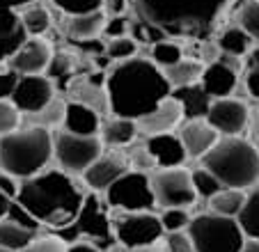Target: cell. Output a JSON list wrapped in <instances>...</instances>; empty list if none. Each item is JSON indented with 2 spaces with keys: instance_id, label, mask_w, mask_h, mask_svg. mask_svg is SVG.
Instances as JSON below:
<instances>
[{
  "instance_id": "obj_28",
  "label": "cell",
  "mask_w": 259,
  "mask_h": 252,
  "mask_svg": "<svg viewBox=\"0 0 259 252\" xmlns=\"http://www.w3.org/2000/svg\"><path fill=\"white\" fill-rule=\"evenodd\" d=\"M202 71H204V64H202L200 60L184 58L181 62H177L175 67L165 69V76H167V80H170L172 90H175V88H184V85L200 82Z\"/></svg>"
},
{
  "instance_id": "obj_16",
  "label": "cell",
  "mask_w": 259,
  "mask_h": 252,
  "mask_svg": "<svg viewBox=\"0 0 259 252\" xmlns=\"http://www.w3.org/2000/svg\"><path fill=\"white\" fill-rule=\"evenodd\" d=\"M145 147L149 151V156L154 158L156 167H181L188 160V151L177 131L147 136Z\"/></svg>"
},
{
  "instance_id": "obj_37",
  "label": "cell",
  "mask_w": 259,
  "mask_h": 252,
  "mask_svg": "<svg viewBox=\"0 0 259 252\" xmlns=\"http://www.w3.org/2000/svg\"><path fill=\"white\" fill-rule=\"evenodd\" d=\"M191 220H193V216L188 214V208L172 206V208H163L161 211V223H163L165 234L167 232H184V229H188Z\"/></svg>"
},
{
  "instance_id": "obj_13",
  "label": "cell",
  "mask_w": 259,
  "mask_h": 252,
  "mask_svg": "<svg viewBox=\"0 0 259 252\" xmlns=\"http://www.w3.org/2000/svg\"><path fill=\"white\" fill-rule=\"evenodd\" d=\"M206 121L220 136H241L250 121V110L245 106V101H241L236 97L213 99Z\"/></svg>"
},
{
  "instance_id": "obj_42",
  "label": "cell",
  "mask_w": 259,
  "mask_h": 252,
  "mask_svg": "<svg viewBox=\"0 0 259 252\" xmlns=\"http://www.w3.org/2000/svg\"><path fill=\"white\" fill-rule=\"evenodd\" d=\"M122 34H131V21L122 14H110L106 30H103V37L113 39V37H122Z\"/></svg>"
},
{
  "instance_id": "obj_44",
  "label": "cell",
  "mask_w": 259,
  "mask_h": 252,
  "mask_svg": "<svg viewBox=\"0 0 259 252\" xmlns=\"http://www.w3.org/2000/svg\"><path fill=\"white\" fill-rule=\"evenodd\" d=\"M243 85L248 97L259 103V69H248V73L243 78Z\"/></svg>"
},
{
  "instance_id": "obj_51",
  "label": "cell",
  "mask_w": 259,
  "mask_h": 252,
  "mask_svg": "<svg viewBox=\"0 0 259 252\" xmlns=\"http://www.w3.org/2000/svg\"><path fill=\"white\" fill-rule=\"evenodd\" d=\"M257 121H259V108H257Z\"/></svg>"
},
{
  "instance_id": "obj_35",
  "label": "cell",
  "mask_w": 259,
  "mask_h": 252,
  "mask_svg": "<svg viewBox=\"0 0 259 252\" xmlns=\"http://www.w3.org/2000/svg\"><path fill=\"white\" fill-rule=\"evenodd\" d=\"M53 5L67 16H80L101 12L106 7V0H53Z\"/></svg>"
},
{
  "instance_id": "obj_17",
  "label": "cell",
  "mask_w": 259,
  "mask_h": 252,
  "mask_svg": "<svg viewBox=\"0 0 259 252\" xmlns=\"http://www.w3.org/2000/svg\"><path fill=\"white\" fill-rule=\"evenodd\" d=\"M184 147L188 151V158H204L213 145L220 140V133L206 119H184L177 129Z\"/></svg>"
},
{
  "instance_id": "obj_22",
  "label": "cell",
  "mask_w": 259,
  "mask_h": 252,
  "mask_svg": "<svg viewBox=\"0 0 259 252\" xmlns=\"http://www.w3.org/2000/svg\"><path fill=\"white\" fill-rule=\"evenodd\" d=\"M108 23L106 12H92V14H80V16H69L67 21V34L73 41H97L99 37H103V30Z\"/></svg>"
},
{
  "instance_id": "obj_36",
  "label": "cell",
  "mask_w": 259,
  "mask_h": 252,
  "mask_svg": "<svg viewBox=\"0 0 259 252\" xmlns=\"http://www.w3.org/2000/svg\"><path fill=\"white\" fill-rule=\"evenodd\" d=\"M239 25L259 44V0H248L239 10Z\"/></svg>"
},
{
  "instance_id": "obj_21",
  "label": "cell",
  "mask_w": 259,
  "mask_h": 252,
  "mask_svg": "<svg viewBox=\"0 0 259 252\" xmlns=\"http://www.w3.org/2000/svg\"><path fill=\"white\" fill-rule=\"evenodd\" d=\"M172 97L177 99V103L184 110V119H206L209 108L213 103V99L204 92V88H202L200 82L175 88L172 90Z\"/></svg>"
},
{
  "instance_id": "obj_49",
  "label": "cell",
  "mask_w": 259,
  "mask_h": 252,
  "mask_svg": "<svg viewBox=\"0 0 259 252\" xmlns=\"http://www.w3.org/2000/svg\"><path fill=\"white\" fill-rule=\"evenodd\" d=\"M239 252H259V238L245 236V241H243V245H241Z\"/></svg>"
},
{
  "instance_id": "obj_40",
  "label": "cell",
  "mask_w": 259,
  "mask_h": 252,
  "mask_svg": "<svg viewBox=\"0 0 259 252\" xmlns=\"http://www.w3.org/2000/svg\"><path fill=\"white\" fill-rule=\"evenodd\" d=\"M69 243L62 241L58 234H46V236H37L23 252H67Z\"/></svg>"
},
{
  "instance_id": "obj_23",
  "label": "cell",
  "mask_w": 259,
  "mask_h": 252,
  "mask_svg": "<svg viewBox=\"0 0 259 252\" xmlns=\"http://www.w3.org/2000/svg\"><path fill=\"white\" fill-rule=\"evenodd\" d=\"M140 129H138V121L136 119H126V117H115L110 121L101 126V142L106 147H128L133 145V140L138 138Z\"/></svg>"
},
{
  "instance_id": "obj_2",
  "label": "cell",
  "mask_w": 259,
  "mask_h": 252,
  "mask_svg": "<svg viewBox=\"0 0 259 252\" xmlns=\"http://www.w3.org/2000/svg\"><path fill=\"white\" fill-rule=\"evenodd\" d=\"M85 190L76 184L73 175L60 170L39 172L37 177L21 181L16 202L39 225L51 229H62L73 223L85 202Z\"/></svg>"
},
{
  "instance_id": "obj_31",
  "label": "cell",
  "mask_w": 259,
  "mask_h": 252,
  "mask_svg": "<svg viewBox=\"0 0 259 252\" xmlns=\"http://www.w3.org/2000/svg\"><path fill=\"white\" fill-rule=\"evenodd\" d=\"M136 55H138V39L133 37V34H122V37H113L106 41L103 58L122 62V60L136 58Z\"/></svg>"
},
{
  "instance_id": "obj_27",
  "label": "cell",
  "mask_w": 259,
  "mask_h": 252,
  "mask_svg": "<svg viewBox=\"0 0 259 252\" xmlns=\"http://www.w3.org/2000/svg\"><path fill=\"white\" fill-rule=\"evenodd\" d=\"M19 19H21V25L25 28V32H28V37H44L51 30V21H53L49 10L44 5H37V3L21 10Z\"/></svg>"
},
{
  "instance_id": "obj_43",
  "label": "cell",
  "mask_w": 259,
  "mask_h": 252,
  "mask_svg": "<svg viewBox=\"0 0 259 252\" xmlns=\"http://www.w3.org/2000/svg\"><path fill=\"white\" fill-rule=\"evenodd\" d=\"M16 82H19V73L12 71L10 67H7V69H0V101L12 99Z\"/></svg>"
},
{
  "instance_id": "obj_8",
  "label": "cell",
  "mask_w": 259,
  "mask_h": 252,
  "mask_svg": "<svg viewBox=\"0 0 259 252\" xmlns=\"http://www.w3.org/2000/svg\"><path fill=\"white\" fill-rule=\"evenodd\" d=\"M113 211H154L156 197L152 188V175L142 170H128L103 193Z\"/></svg>"
},
{
  "instance_id": "obj_15",
  "label": "cell",
  "mask_w": 259,
  "mask_h": 252,
  "mask_svg": "<svg viewBox=\"0 0 259 252\" xmlns=\"http://www.w3.org/2000/svg\"><path fill=\"white\" fill-rule=\"evenodd\" d=\"M128 170H131V165H128L126 158H122V156H117V154H101L88 170L83 172V181L94 193H106V190L122 175H126Z\"/></svg>"
},
{
  "instance_id": "obj_45",
  "label": "cell",
  "mask_w": 259,
  "mask_h": 252,
  "mask_svg": "<svg viewBox=\"0 0 259 252\" xmlns=\"http://www.w3.org/2000/svg\"><path fill=\"white\" fill-rule=\"evenodd\" d=\"M19 23H21L19 12L7 10V7H0V32H3V30H12V28H16Z\"/></svg>"
},
{
  "instance_id": "obj_14",
  "label": "cell",
  "mask_w": 259,
  "mask_h": 252,
  "mask_svg": "<svg viewBox=\"0 0 259 252\" xmlns=\"http://www.w3.org/2000/svg\"><path fill=\"white\" fill-rule=\"evenodd\" d=\"M53 60V49L46 39L28 37L25 44L10 58L7 67L16 71L19 76H32V73H46Z\"/></svg>"
},
{
  "instance_id": "obj_52",
  "label": "cell",
  "mask_w": 259,
  "mask_h": 252,
  "mask_svg": "<svg viewBox=\"0 0 259 252\" xmlns=\"http://www.w3.org/2000/svg\"><path fill=\"white\" fill-rule=\"evenodd\" d=\"M0 252H10V250H3V247H0Z\"/></svg>"
},
{
  "instance_id": "obj_34",
  "label": "cell",
  "mask_w": 259,
  "mask_h": 252,
  "mask_svg": "<svg viewBox=\"0 0 259 252\" xmlns=\"http://www.w3.org/2000/svg\"><path fill=\"white\" fill-rule=\"evenodd\" d=\"M64 110H67V103L60 101V99H53V101H51L44 110L34 112V115H28V117H32L37 126H46V129H51V131H53L55 126L64 121Z\"/></svg>"
},
{
  "instance_id": "obj_5",
  "label": "cell",
  "mask_w": 259,
  "mask_h": 252,
  "mask_svg": "<svg viewBox=\"0 0 259 252\" xmlns=\"http://www.w3.org/2000/svg\"><path fill=\"white\" fill-rule=\"evenodd\" d=\"M202 165L220 179L225 188L250 190L259 184V147L241 136H220Z\"/></svg>"
},
{
  "instance_id": "obj_6",
  "label": "cell",
  "mask_w": 259,
  "mask_h": 252,
  "mask_svg": "<svg viewBox=\"0 0 259 252\" xmlns=\"http://www.w3.org/2000/svg\"><path fill=\"white\" fill-rule=\"evenodd\" d=\"M58 234L62 241L73 243V241H88L99 245L103 252L110 250L113 245H117L113 232V216H110V206L106 204V199L99 197V193L90 190L85 195V202L80 206L78 216L73 218L71 225L58 229Z\"/></svg>"
},
{
  "instance_id": "obj_30",
  "label": "cell",
  "mask_w": 259,
  "mask_h": 252,
  "mask_svg": "<svg viewBox=\"0 0 259 252\" xmlns=\"http://www.w3.org/2000/svg\"><path fill=\"white\" fill-rule=\"evenodd\" d=\"M239 225L243 227L245 236L250 238H259V184H254L248 190V197H245L243 211L239 214Z\"/></svg>"
},
{
  "instance_id": "obj_29",
  "label": "cell",
  "mask_w": 259,
  "mask_h": 252,
  "mask_svg": "<svg viewBox=\"0 0 259 252\" xmlns=\"http://www.w3.org/2000/svg\"><path fill=\"white\" fill-rule=\"evenodd\" d=\"M186 58L184 55V49H181L179 41H172L170 37L161 39V41H156V44H152V49H149V60H152L154 64H158V67L165 71V69L175 67L177 62H181V60Z\"/></svg>"
},
{
  "instance_id": "obj_12",
  "label": "cell",
  "mask_w": 259,
  "mask_h": 252,
  "mask_svg": "<svg viewBox=\"0 0 259 252\" xmlns=\"http://www.w3.org/2000/svg\"><path fill=\"white\" fill-rule=\"evenodd\" d=\"M53 99H55L53 78L44 76V73H32V76H19V82H16L10 101L23 115H34V112L44 110Z\"/></svg>"
},
{
  "instance_id": "obj_24",
  "label": "cell",
  "mask_w": 259,
  "mask_h": 252,
  "mask_svg": "<svg viewBox=\"0 0 259 252\" xmlns=\"http://www.w3.org/2000/svg\"><path fill=\"white\" fill-rule=\"evenodd\" d=\"M39 236V229L25 227L12 218L0 220V247L10 252H23L34 238Z\"/></svg>"
},
{
  "instance_id": "obj_7",
  "label": "cell",
  "mask_w": 259,
  "mask_h": 252,
  "mask_svg": "<svg viewBox=\"0 0 259 252\" xmlns=\"http://www.w3.org/2000/svg\"><path fill=\"white\" fill-rule=\"evenodd\" d=\"M188 234L197 252H239L245 241V232L239 220L218 216L213 211L193 216Z\"/></svg>"
},
{
  "instance_id": "obj_10",
  "label": "cell",
  "mask_w": 259,
  "mask_h": 252,
  "mask_svg": "<svg viewBox=\"0 0 259 252\" xmlns=\"http://www.w3.org/2000/svg\"><path fill=\"white\" fill-rule=\"evenodd\" d=\"M103 154V142L99 136H76L62 131L55 138V160L64 172L83 177V172Z\"/></svg>"
},
{
  "instance_id": "obj_3",
  "label": "cell",
  "mask_w": 259,
  "mask_h": 252,
  "mask_svg": "<svg viewBox=\"0 0 259 252\" xmlns=\"http://www.w3.org/2000/svg\"><path fill=\"white\" fill-rule=\"evenodd\" d=\"M138 19L158 28L165 37L204 39L234 0H131Z\"/></svg>"
},
{
  "instance_id": "obj_46",
  "label": "cell",
  "mask_w": 259,
  "mask_h": 252,
  "mask_svg": "<svg viewBox=\"0 0 259 252\" xmlns=\"http://www.w3.org/2000/svg\"><path fill=\"white\" fill-rule=\"evenodd\" d=\"M106 252H167V247L165 245H145V247H124V245H113L110 250H106Z\"/></svg>"
},
{
  "instance_id": "obj_20",
  "label": "cell",
  "mask_w": 259,
  "mask_h": 252,
  "mask_svg": "<svg viewBox=\"0 0 259 252\" xmlns=\"http://www.w3.org/2000/svg\"><path fill=\"white\" fill-rule=\"evenodd\" d=\"M181 121H184V110H181V106L177 103V99L170 94L156 110L149 112L147 117H142V119L138 121V129H140L142 133H147V136H154V133L175 131V129H179Z\"/></svg>"
},
{
  "instance_id": "obj_25",
  "label": "cell",
  "mask_w": 259,
  "mask_h": 252,
  "mask_svg": "<svg viewBox=\"0 0 259 252\" xmlns=\"http://www.w3.org/2000/svg\"><path fill=\"white\" fill-rule=\"evenodd\" d=\"M245 197H248V190L223 188L209 199V211L218 216H227V218H239V214L243 211Z\"/></svg>"
},
{
  "instance_id": "obj_33",
  "label": "cell",
  "mask_w": 259,
  "mask_h": 252,
  "mask_svg": "<svg viewBox=\"0 0 259 252\" xmlns=\"http://www.w3.org/2000/svg\"><path fill=\"white\" fill-rule=\"evenodd\" d=\"M28 39V32H25L23 25H16L12 30H3L0 32V64L3 62H10V58L25 44Z\"/></svg>"
},
{
  "instance_id": "obj_26",
  "label": "cell",
  "mask_w": 259,
  "mask_h": 252,
  "mask_svg": "<svg viewBox=\"0 0 259 252\" xmlns=\"http://www.w3.org/2000/svg\"><path fill=\"white\" fill-rule=\"evenodd\" d=\"M250 44H252V37H250L241 25H230V28H225L218 37L220 53L232 55V58H243L245 53H250Z\"/></svg>"
},
{
  "instance_id": "obj_32",
  "label": "cell",
  "mask_w": 259,
  "mask_h": 252,
  "mask_svg": "<svg viewBox=\"0 0 259 252\" xmlns=\"http://www.w3.org/2000/svg\"><path fill=\"white\" fill-rule=\"evenodd\" d=\"M191 177H193V186H195L197 197L206 199V202H209V199L213 197L215 193H220V190L225 188V186L220 184L218 177H215L211 170H206L204 165H200V167L191 170Z\"/></svg>"
},
{
  "instance_id": "obj_4",
  "label": "cell",
  "mask_w": 259,
  "mask_h": 252,
  "mask_svg": "<svg viewBox=\"0 0 259 252\" xmlns=\"http://www.w3.org/2000/svg\"><path fill=\"white\" fill-rule=\"evenodd\" d=\"M55 156V136L46 126L30 124L0 138V170L14 179H30L49 167Z\"/></svg>"
},
{
  "instance_id": "obj_41",
  "label": "cell",
  "mask_w": 259,
  "mask_h": 252,
  "mask_svg": "<svg viewBox=\"0 0 259 252\" xmlns=\"http://www.w3.org/2000/svg\"><path fill=\"white\" fill-rule=\"evenodd\" d=\"M165 247H167V252H197L188 229H184V232H167Z\"/></svg>"
},
{
  "instance_id": "obj_1",
  "label": "cell",
  "mask_w": 259,
  "mask_h": 252,
  "mask_svg": "<svg viewBox=\"0 0 259 252\" xmlns=\"http://www.w3.org/2000/svg\"><path fill=\"white\" fill-rule=\"evenodd\" d=\"M108 110L115 117L140 121L172 94L165 71L149 58H128L117 62L106 76Z\"/></svg>"
},
{
  "instance_id": "obj_39",
  "label": "cell",
  "mask_w": 259,
  "mask_h": 252,
  "mask_svg": "<svg viewBox=\"0 0 259 252\" xmlns=\"http://www.w3.org/2000/svg\"><path fill=\"white\" fill-rule=\"evenodd\" d=\"M21 115H23V112H21L19 108H16L14 103L10 101V99L0 101V138L19 129V124H21Z\"/></svg>"
},
{
  "instance_id": "obj_47",
  "label": "cell",
  "mask_w": 259,
  "mask_h": 252,
  "mask_svg": "<svg viewBox=\"0 0 259 252\" xmlns=\"http://www.w3.org/2000/svg\"><path fill=\"white\" fill-rule=\"evenodd\" d=\"M67 252H103L99 245H94V243H88V241H73L69 243Z\"/></svg>"
},
{
  "instance_id": "obj_18",
  "label": "cell",
  "mask_w": 259,
  "mask_h": 252,
  "mask_svg": "<svg viewBox=\"0 0 259 252\" xmlns=\"http://www.w3.org/2000/svg\"><path fill=\"white\" fill-rule=\"evenodd\" d=\"M200 85L211 99L232 97L236 92V85H239V69L232 67L225 60H213L202 71Z\"/></svg>"
},
{
  "instance_id": "obj_38",
  "label": "cell",
  "mask_w": 259,
  "mask_h": 252,
  "mask_svg": "<svg viewBox=\"0 0 259 252\" xmlns=\"http://www.w3.org/2000/svg\"><path fill=\"white\" fill-rule=\"evenodd\" d=\"M16 193H19L16 179L0 170V220L7 218L12 204H14V199H16Z\"/></svg>"
},
{
  "instance_id": "obj_9",
  "label": "cell",
  "mask_w": 259,
  "mask_h": 252,
  "mask_svg": "<svg viewBox=\"0 0 259 252\" xmlns=\"http://www.w3.org/2000/svg\"><path fill=\"white\" fill-rule=\"evenodd\" d=\"M115 241L124 247H145L161 243L163 223L154 211H115L113 216Z\"/></svg>"
},
{
  "instance_id": "obj_11",
  "label": "cell",
  "mask_w": 259,
  "mask_h": 252,
  "mask_svg": "<svg viewBox=\"0 0 259 252\" xmlns=\"http://www.w3.org/2000/svg\"><path fill=\"white\" fill-rule=\"evenodd\" d=\"M152 188L156 206L161 208H191L200 199L193 186L191 170L186 167H158L152 175Z\"/></svg>"
},
{
  "instance_id": "obj_19",
  "label": "cell",
  "mask_w": 259,
  "mask_h": 252,
  "mask_svg": "<svg viewBox=\"0 0 259 252\" xmlns=\"http://www.w3.org/2000/svg\"><path fill=\"white\" fill-rule=\"evenodd\" d=\"M64 131L76 136H99L101 133V115L97 108L88 106L83 101H69L64 110Z\"/></svg>"
},
{
  "instance_id": "obj_50",
  "label": "cell",
  "mask_w": 259,
  "mask_h": 252,
  "mask_svg": "<svg viewBox=\"0 0 259 252\" xmlns=\"http://www.w3.org/2000/svg\"><path fill=\"white\" fill-rule=\"evenodd\" d=\"M248 69H259V44L248 53Z\"/></svg>"
},
{
  "instance_id": "obj_48",
  "label": "cell",
  "mask_w": 259,
  "mask_h": 252,
  "mask_svg": "<svg viewBox=\"0 0 259 252\" xmlns=\"http://www.w3.org/2000/svg\"><path fill=\"white\" fill-rule=\"evenodd\" d=\"M32 3H37V0H0V7H7V10H25L28 5H32Z\"/></svg>"
}]
</instances>
